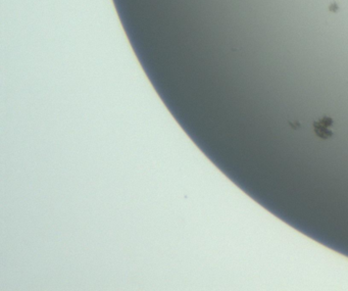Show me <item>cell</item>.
Listing matches in <instances>:
<instances>
[{"label":"cell","mask_w":348,"mask_h":291,"mask_svg":"<svg viewBox=\"0 0 348 291\" xmlns=\"http://www.w3.org/2000/svg\"><path fill=\"white\" fill-rule=\"evenodd\" d=\"M332 126H333V120L328 117L321 118L319 121H316L313 124V128L316 135L323 139H328L333 135L332 130H330V127H332Z\"/></svg>","instance_id":"6da1fadb"},{"label":"cell","mask_w":348,"mask_h":291,"mask_svg":"<svg viewBox=\"0 0 348 291\" xmlns=\"http://www.w3.org/2000/svg\"><path fill=\"white\" fill-rule=\"evenodd\" d=\"M330 9L335 12V11H337V9H338V6H337V4H332L331 6H330Z\"/></svg>","instance_id":"7a4b0ae2"}]
</instances>
